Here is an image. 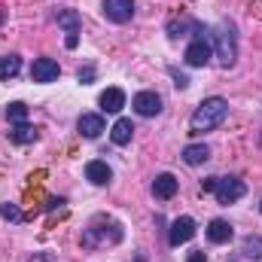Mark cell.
<instances>
[{
  "label": "cell",
  "mask_w": 262,
  "mask_h": 262,
  "mask_svg": "<svg viewBox=\"0 0 262 262\" xmlns=\"http://www.w3.org/2000/svg\"><path fill=\"white\" fill-rule=\"evenodd\" d=\"M55 18H58V25H61V28H67L64 46H67V49H76V46H79V28H82L79 12H76V9H58V12H55Z\"/></svg>",
  "instance_id": "4"
},
{
  "label": "cell",
  "mask_w": 262,
  "mask_h": 262,
  "mask_svg": "<svg viewBox=\"0 0 262 262\" xmlns=\"http://www.w3.org/2000/svg\"><path fill=\"white\" fill-rule=\"evenodd\" d=\"M9 137H12L15 143H34V140H37V128H31L28 122H21V125H15V128L9 131Z\"/></svg>",
  "instance_id": "20"
},
{
  "label": "cell",
  "mask_w": 262,
  "mask_h": 262,
  "mask_svg": "<svg viewBox=\"0 0 262 262\" xmlns=\"http://www.w3.org/2000/svg\"><path fill=\"white\" fill-rule=\"evenodd\" d=\"M241 250H244V256L253 262H262V238L259 235H247L244 241H241Z\"/></svg>",
  "instance_id": "18"
},
{
  "label": "cell",
  "mask_w": 262,
  "mask_h": 262,
  "mask_svg": "<svg viewBox=\"0 0 262 262\" xmlns=\"http://www.w3.org/2000/svg\"><path fill=\"white\" fill-rule=\"evenodd\" d=\"M76 128H79L82 137L95 140V137L104 131V116H101V113H82V116L76 119Z\"/></svg>",
  "instance_id": "10"
},
{
  "label": "cell",
  "mask_w": 262,
  "mask_h": 262,
  "mask_svg": "<svg viewBox=\"0 0 262 262\" xmlns=\"http://www.w3.org/2000/svg\"><path fill=\"white\" fill-rule=\"evenodd\" d=\"M244 192H247V186L238 177H220L216 180V189H213V195H216L220 204H235L238 198H244Z\"/></svg>",
  "instance_id": "3"
},
{
  "label": "cell",
  "mask_w": 262,
  "mask_h": 262,
  "mask_svg": "<svg viewBox=\"0 0 262 262\" xmlns=\"http://www.w3.org/2000/svg\"><path fill=\"white\" fill-rule=\"evenodd\" d=\"M0 216H3V220H12V223H21V220H25V216H21V210H18L15 204H9V201L0 207Z\"/></svg>",
  "instance_id": "21"
},
{
  "label": "cell",
  "mask_w": 262,
  "mask_h": 262,
  "mask_svg": "<svg viewBox=\"0 0 262 262\" xmlns=\"http://www.w3.org/2000/svg\"><path fill=\"white\" fill-rule=\"evenodd\" d=\"M6 119H9L12 125H21V122H28V104H21V101H12V104L6 107Z\"/></svg>",
  "instance_id": "19"
},
{
  "label": "cell",
  "mask_w": 262,
  "mask_h": 262,
  "mask_svg": "<svg viewBox=\"0 0 262 262\" xmlns=\"http://www.w3.org/2000/svg\"><path fill=\"white\" fill-rule=\"evenodd\" d=\"M216 180H220V177H204V180H201V192H213V189H216Z\"/></svg>",
  "instance_id": "24"
},
{
  "label": "cell",
  "mask_w": 262,
  "mask_h": 262,
  "mask_svg": "<svg viewBox=\"0 0 262 262\" xmlns=\"http://www.w3.org/2000/svg\"><path fill=\"white\" fill-rule=\"evenodd\" d=\"M131 107H134L140 116H159V113H162V98H159L156 92H137L134 101H131Z\"/></svg>",
  "instance_id": "7"
},
{
  "label": "cell",
  "mask_w": 262,
  "mask_h": 262,
  "mask_svg": "<svg viewBox=\"0 0 262 262\" xmlns=\"http://www.w3.org/2000/svg\"><path fill=\"white\" fill-rule=\"evenodd\" d=\"M85 177H89L95 186H107V183L113 180V171H110V165H107V162L95 159V162H89V165H85Z\"/></svg>",
  "instance_id": "12"
},
{
  "label": "cell",
  "mask_w": 262,
  "mask_h": 262,
  "mask_svg": "<svg viewBox=\"0 0 262 262\" xmlns=\"http://www.w3.org/2000/svg\"><path fill=\"white\" fill-rule=\"evenodd\" d=\"M131 134H134L131 119H119V122L110 128V137H113V143H116V146H125V143L131 140Z\"/></svg>",
  "instance_id": "16"
},
{
  "label": "cell",
  "mask_w": 262,
  "mask_h": 262,
  "mask_svg": "<svg viewBox=\"0 0 262 262\" xmlns=\"http://www.w3.org/2000/svg\"><path fill=\"white\" fill-rule=\"evenodd\" d=\"M101 9H104V15L110 21L125 25V21H131V15H134V0H104Z\"/></svg>",
  "instance_id": "6"
},
{
  "label": "cell",
  "mask_w": 262,
  "mask_h": 262,
  "mask_svg": "<svg viewBox=\"0 0 262 262\" xmlns=\"http://www.w3.org/2000/svg\"><path fill=\"white\" fill-rule=\"evenodd\" d=\"M177 177L174 174H159L156 180H152V195L159 198V201H168V198L177 195Z\"/></svg>",
  "instance_id": "11"
},
{
  "label": "cell",
  "mask_w": 262,
  "mask_h": 262,
  "mask_svg": "<svg viewBox=\"0 0 262 262\" xmlns=\"http://www.w3.org/2000/svg\"><path fill=\"white\" fill-rule=\"evenodd\" d=\"M171 76H174V85H177V89H186V85H189V76L180 73L177 67H171Z\"/></svg>",
  "instance_id": "22"
},
{
  "label": "cell",
  "mask_w": 262,
  "mask_h": 262,
  "mask_svg": "<svg viewBox=\"0 0 262 262\" xmlns=\"http://www.w3.org/2000/svg\"><path fill=\"white\" fill-rule=\"evenodd\" d=\"M216 61L223 67H232L238 58V37H235V25L232 21H223L216 28Z\"/></svg>",
  "instance_id": "2"
},
{
  "label": "cell",
  "mask_w": 262,
  "mask_h": 262,
  "mask_svg": "<svg viewBox=\"0 0 262 262\" xmlns=\"http://www.w3.org/2000/svg\"><path fill=\"white\" fill-rule=\"evenodd\" d=\"M137 262H143V256H137Z\"/></svg>",
  "instance_id": "28"
},
{
  "label": "cell",
  "mask_w": 262,
  "mask_h": 262,
  "mask_svg": "<svg viewBox=\"0 0 262 262\" xmlns=\"http://www.w3.org/2000/svg\"><path fill=\"white\" fill-rule=\"evenodd\" d=\"M0 21H3V12H0Z\"/></svg>",
  "instance_id": "30"
},
{
  "label": "cell",
  "mask_w": 262,
  "mask_h": 262,
  "mask_svg": "<svg viewBox=\"0 0 262 262\" xmlns=\"http://www.w3.org/2000/svg\"><path fill=\"white\" fill-rule=\"evenodd\" d=\"M186 262H207V256H204V250H192Z\"/></svg>",
  "instance_id": "25"
},
{
  "label": "cell",
  "mask_w": 262,
  "mask_h": 262,
  "mask_svg": "<svg viewBox=\"0 0 262 262\" xmlns=\"http://www.w3.org/2000/svg\"><path fill=\"white\" fill-rule=\"evenodd\" d=\"M58 73H61V67H58L55 58H37L34 67H31V79L34 82H55Z\"/></svg>",
  "instance_id": "9"
},
{
  "label": "cell",
  "mask_w": 262,
  "mask_h": 262,
  "mask_svg": "<svg viewBox=\"0 0 262 262\" xmlns=\"http://www.w3.org/2000/svg\"><path fill=\"white\" fill-rule=\"evenodd\" d=\"M232 226L226 223V220H210V226H207V241L210 244H229L232 241Z\"/></svg>",
  "instance_id": "13"
},
{
  "label": "cell",
  "mask_w": 262,
  "mask_h": 262,
  "mask_svg": "<svg viewBox=\"0 0 262 262\" xmlns=\"http://www.w3.org/2000/svg\"><path fill=\"white\" fill-rule=\"evenodd\" d=\"M210 55H213V49H210V43L201 37V40H192L189 46H186V64L189 67H204L207 61H210Z\"/></svg>",
  "instance_id": "8"
},
{
  "label": "cell",
  "mask_w": 262,
  "mask_h": 262,
  "mask_svg": "<svg viewBox=\"0 0 262 262\" xmlns=\"http://www.w3.org/2000/svg\"><path fill=\"white\" fill-rule=\"evenodd\" d=\"M210 159V149L204 146V143H189L186 149H183V162L186 165H201V162H207Z\"/></svg>",
  "instance_id": "15"
},
{
  "label": "cell",
  "mask_w": 262,
  "mask_h": 262,
  "mask_svg": "<svg viewBox=\"0 0 262 262\" xmlns=\"http://www.w3.org/2000/svg\"><path fill=\"white\" fill-rule=\"evenodd\" d=\"M192 235H195V220H192V216H177V220L171 223L168 244H171V247H180V244H186Z\"/></svg>",
  "instance_id": "5"
},
{
  "label": "cell",
  "mask_w": 262,
  "mask_h": 262,
  "mask_svg": "<svg viewBox=\"0 0 262 262\" xmlns=\"http://www.w3.org/2000/svg\"><path fill=\"white\" fill-rule=\"evenodd\" d=\"M31 262H52V256H49V253H40V256H34Z\"/></svg>",
  "instance_id": "27"
},
{
  "label": "cell",
  "mask_w": 262,
  "mask_h": 262,
  "mask_svg": "<svg viewBox=\"0 0 262 262\" xmlns=\"http://www.w3.org/2000/svg\"><path fill=\"white\" fill-rule=\"evenodd\" d=\"M64 204V198H49L46 201V210H55V207H61Z\"/></svg>",
  "instance_id": "26"
},
{
  "label": "cell",
  "mask_w": 262,
  "mask_h": 262,
  "mask_svg": "<svg viewBox=\"0 0 262 262\" xmlns=\"http://www.w3.org/2000/svg\"><path fill=\"white\" fill-rule=\"evenodd\" d=\"M259 213H262V201H259Z\"/></svg>",
  "instance_id": "29"
},
{
  "label": "cell",
  "mask_w": 262,
  "mask_h": 262,
  "mask_svg": "<svg viewBox=\"0 0 262 262\" xmlns=\"http://www.w3.org/2000/svg\"><path fill=\"white\" fill-rule=\"evenodd\" d=\"M76 79H79V82H92V79H95V67H92V64H89V67H79Z\"/></svg>",
  "instance_id": "23"
},
{
  "label": "cell",
  "mask_w": 262,
  "mask_h": 262,
  "mask_svg": "<svg viewBox=\"0 0 262 262\" xmlns=\"http://www.w3.org/2000/svg\"><path fill=\"white\" fill-rule=\"evenodd\" d=\"M122 107H125V92L122 89H107L101 95V110L104 113H119Z\"/></svg>",
  "instance_id": "14"
},
{
  "label": "cell",
  "mask_w": 262,
  "mask_h": 262,
  "mask_svg": "<svg viewBox=\"0 0 262 262\" xmlns=\"http://www.w3.org/2000/svg\"><path fill=\"white\" fill-rule=\"evenodd\" d=\"M226 116H229V101H226V98H220V95L204 98V101L195 107L192 119H189V128H192V134L213 131V128H220V125L226 122Z\"/></svg>",
  "instance_id": "1"
},
{
  "label": "cell",
  "mask_w": 262,
  "mask_h": 262,
  "mask_svg": "<svg viewBox=\"0 0 262 262\" xmlns=\"http://www.w3.org/2000/svg\"><path fill=\"white\" fill-rule=\"evenodd\" d=\"M18 70H21V58L18 55H3L0 58V79L3 82H9L12 76H18Z\"/></svg>",
  "instance_id": "17"
}]
</instances>
